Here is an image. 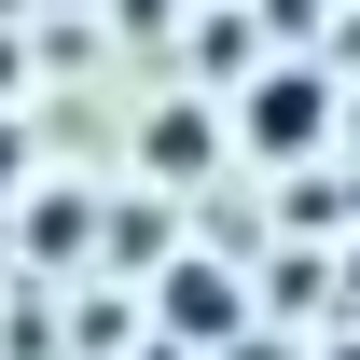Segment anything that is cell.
Returning <instances> with one entry per match:
<instances>
[{
	"label": "cell",
	"mask_w": 360,
	"mask_h": 360,
	"mask_svg": "<svg viewBox=\"0 0 360 360\" xmlns=\"http://www.w3.org/2000/svg\"><path fill=\"white\" fill-rule=\"evenodd\" d=\"M319 125H333V84H319V70H277V84H250V153H305Z\"/></svg>",
	"instance_id": "cell-1"
},
{
	"label": "cell",
	"mask_w": 360,
	"mask_h": 360,
	"mask_svg": "<svg viewBox=\"0 0 360 360\" xmlns=\"http://www.w3.org/2000/svg\"><path fill=\"white\" fill-rule=\"evenodd\" d=\"M167 319H180V333H222V319H236V291H222V277H194V264H180V277H167Z\"/></svg>",
	"instance_id": "cell-2"
},
{
	"label": "cell",
	"mask_w": 360,
	"mask_h": 360,
	"mask_svg": "<svg viewBox=\"0 0 360 360\" xmlns=\"http://www.w3.org/2000/svg\"><path fill=\"white\" fill-rule=\"evenodd\" d=\"M0 180H14V139H0Z\"/></svg>",
	"instance_id": "cell-3"
}]
</instances>
